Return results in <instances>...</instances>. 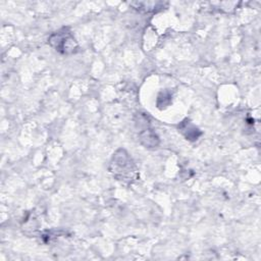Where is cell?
<instances>
[{"label": "cell", "mask_w": 261, "mask_h": 261, "mask_svg": "<svg viewBox=\"0 0 261 261\" xmlns=\"http://www.w3.org/2000/svg\"><path fill=\"white\" fill-rule=\"evenodd\" d=\"M113 176L124 183H132L138 178V170L130 154L125 149H119L113 156L110 165Z\"/></svg>", "instance_id": "6da1fadb"}, {"label": "cell", "mask_w": 261, "mask_h": 261, "mask_svg": "<svg viewBox=\"0 0 261 261\" xmlns=\"http://www.w3.org/2000/svg\"><path fill=\"white\" fill-rule=\"evenodd\" d=\"M48 43L56 51L66 56L76 54L79 49L78 42L68 27L62 28L52 34L48 39Z\"/></svg>", "instance_id": "7a4b0ae2"}, {"label": "cell", "mask_w": 261, "mask_h": 261, "mask_svg": "<svg viewBox=\"0 0 261 261\" xmlns=\"http://www.w3.org/2000/svg\"><path fill=\"white\" fill-rule=\"evenodd\" d=\"M179 131L189 141H196L202 135L200 130L196 126H194L189 120H185L179 125Z\"/></svg>", "instance_id": "3957f363"}, {"label": "cell", "mask_w": 261, "mask_h": 261, "mask_svg": "<svg viewBox=\"0 0 261 261\" xmlns=\"http://www.w3.org/2000/svg\"><path fill=\"white\" fill-rule=\"evenodd\" d=\"M139 138H140L141 143L148 148L156 147L160 144V138L158 137V135L154 133V131L150 128H147V129L143 130L139 134Z\"/></svg>", "instance_id": "277c9868"}, {"label": "cell", "mask_w": 261, "mask_h": 261, "mask_svg": "<svg viewBox=\"0 0 261 261\" xmlns=\"http://www.w3.org/2000/svg\"><path fill=\"white\" fill-rule=\"evenodd\" d=\"M133 7H135L136 10L142 11L145 13L150 12H156L158 10H163L165 8V4L163 3H133Z\"/></svg>", "instance_id": "5b68a950"}]
</instances>
